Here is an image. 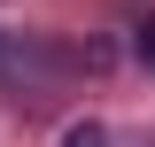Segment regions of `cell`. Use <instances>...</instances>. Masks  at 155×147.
I'll use <instances>...</instances> for the list:
<instances>
[{"mask_svg": "<svg viewBox=\"0 0 155 147\" xmlns=\"http://www.w3.org/2000/svg\"><path fill=\"white\" fill-rule=\"evenodd\" d=\"M62 147H109V132H101V124H70V132H62Z\"/></svg>", "mask_w": 155, "mask_h": 147, "instance_id": "obj_2", "label": "cell"}, {"mask_svg": "<svg viewBox=\"0 0 155 147\" xmlns=\"http://www.w3.org/2000/svg\"><path fill=\"white\" fill-rule=\"evenodd\" d=\"M132 54L155 70V16H140V23H132Z\"/></svg>", "mask_w": 155, "mask_h": 147, "instance_id": "obj_1", "label": "cell"}]
</instances>
